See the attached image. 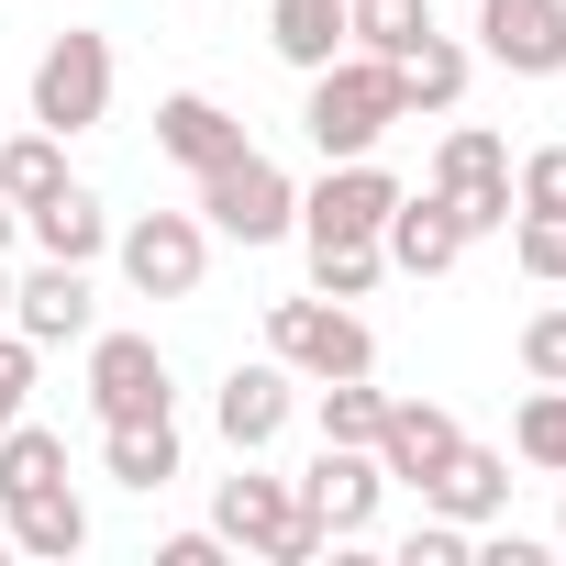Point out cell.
Returning <instances> with one entry per match:
<instances>
[{
	"label": "cell",
	"mask_w": 566,
	"mask_h": 566,
	"mask_svg": "<svg viewBox=\"0 0 566 566\" xmlns=\"http://www.w3.org/2000/svg\"><path fill=\"white\" fill-rule=\"evenodd\" d=\"M400 123V67L389 56H334V67H312V101H301V134L323 145V167L334 156H378V134Z\"/></svg>",
	"instance_id": "obj_1"
},
{
	"label": "cell",
	"mask_w": 566,
	"mask_h": 566,
	"mask_svg": "<svg viewBox=\"0 0 566 566\" xmlns=\"http://www.w3.org/2000/svg\"><path fill=\"white\" fill-rule=\"evenodd\" d=\"M211 533L222 544H244V555H266V566H312L334 533L301 511V489L290 478H266V467H244V478H222V500H211Z\"/></svg>",
	"instance_id": "obj_2"
},
{
	"label": "cell",
	"mask_w": 566,
	"mask_h": 566,
	"mask_svg": "<svg viewBox=\"0 0 566 566\" xmlns=\"http://www.w3.org/2000/svg\"><path fill=\"white\" fill-rule=\"evenodd\" d=\"M266 356L290 367V378H312V389H323V378H378V334H367L345 301H323V290L266 312Z\"/></svg>",
	"instance_id": "obj_3"
},
{
	"label": "cell",
	"mask_w": 566,
	"mask_h": 566,
	"mask_svg": "<svg viewBox=\"0 0 566 566\" xmlns=\"http://www.w3.org/2000/svg\"><path fill=\"white\" fill-rule=\"evenodd\" d=\"M200 222L222 233V244H277L301 222V189H290V167L277 156H222V167H200Z\"/></svg>",
	"instance_id": "obj_4"
},
{
	"label": "cell",
	"mask_w": 566,
	"mask_h": 566,
	"mask_svg": "<svg viewBox=\"0 0 566 566\" xmlns=\"http://www.w3.org/2000/svg\"><path fill=\"white\" fill-rule=\"evenodd\" d=\"M112 255H123V277H134L145 301H200V277H211V222H200V211H145V222L112 233Z\"/></svg>",
	"instance_id": "obj_5"
},
{
	"label": "cell",
	"mask_w": 566,
	"mask_h": 566,
	"mask_svg": "<svg viewBox=\"0 0 566 566\" xmlns=\"http://www.w3.org/2000/svg\"><path fill=\"white\" fill-rule=\"evenodd\" d=\"M34 123L45 134H90V123H112V34H56L45 56H34Z\"/></svg>",
	"instance_id": "obj_6"
},
{
	"label": "cell",
	"mask_w": 566,
	"mask_h": 566,
	"mask_svg": "<svg viewBox=\"0 0 566 566\" xmlns=\"http://www.w3.org/2000/svg\"><path fill=\"white\" fill-rule=\"evenodd\" d=\"M433 189L455 200V222L467 233H511V156H500V134H478V123H455L444 134V156H433Z\"/></svg>",
	"instance_id": "obj_7"
},
{
	"label": "cell",
	"mask_w": 566,
	"mask_h": 566,
	"mask_svg": "<svg viewBox=\"0 0 566 566\" xmlns=\"http://www.w3.org/2000/svg\"><path fill=\"white\" fill-rule=\"evenodd\" d=\"M290 489H301V511H312L334 544H356V533L378 522V489H389V467H378L367 444H323V455H312Z\"/></svg>",
	"instance_id": "obj_8"
},
{
	"label": "cell",
	"mask_w": 566,
	"mask_h": 566,
	"mask_svg": "<svg viewBox=\"0 0 566 566\" xmlns=\"http://www.w3.org/2000/svg\"><path fill=\"white\" fill-rule=\"evenodd\" d=\"M90 411H101V422L167 411V356H156V334H90Z\"/></svg>",
	"instance_id": "obj_9"
},
{
	"label": "cell",
	"mask_w": 566,
	"mask_h": 566,
	"mask_svg": "<svg viewBox=\"0 0 566 566\" xmlns=\"http://www.w3.org/2000/svg\"><path fill=\"white\" fill-rule=\"evenodd\" d=\"M389 211H400V178H389L378 156H334V178L301 200V233H312V244H334V233H378Z\"/></svg>",
	"instance_id": "obj_10"
},
{
	"label": "cell",
	"mask_w": 566,
	"mask_h": 566,
	"mask_svg": "<svg viewBox=\"0 0 566 566\" xmlns=\"http://www.w3.org/2000/svg\"><path fill=\"white\" fill-rule=\"evenodd\" d=\"M478 45L511 78H555L566 67V0H478Z\"/></svg>",
	"instance_id": "obj_11"
},
{
	"label": "cell",
	"mask_w": 566,
	"mask_h": 566,
	"mask_svg": "<svg viewBox=\"0 0 566 566\" xmlns=\"http://www.w3.org/2000/svg\"><path fill=\"white\" fill-rule=\"evenodd\" d=\"M290 400H301V378L266 356V367H233V378H222L211 422H222V444H233V455H266L277 433H290Z\"/></svg>",
	"instance_id": "obj_12"
},
{
	"label": "cell",
	"mask_w": 566,
	"mask_h": 566,
	"mask_svg": "<svg viewBox=\"0 0 566 566\" xmlns=\"http://www.w3.org/2000/svg\"><path fill=\"white\" fill-rule=\"evenodd\" d=\"M12 334H34V345H90V266L45 255L34 277H12Z\"/></svg>",
	"instance_id": "obj_13"
},
{
	"label": "cell",
	"mask_w": 566,
	"mask_h": 566,
	"mask_svg": "<svg viewBox=\"0 0 566 566\" xmlns=\"http://www.w3.org/2000/svg\"><path fill=\"white\" fill-rule=\"evenodd\" d=\"M378 244H389V266H411V277H444V266H455L478 233L455 222V200H444V189H422V200L400 189V211L378 222Z\"/></svg>",
	"instance_id": "obj_14"
},
{
	"label": "cell",
	"mask_w": 566,
	"mask_h": 566,
	"mask_svg": "<svg viewBox=\"0 0 566 566\" xmlns=\"http://www.w3.org/2000/svg\"><path fill=\"white\" fill-rule=\"evenodd\" d=\"M156 156H178V167L200 178V167L244 156V123H233L211 90H167V101H156Z\"/></svg>",
	"instance_id": "obj_15"
},
{
	"label": "cell",
	"mask_w": 566,
	"mask_h": 566,
	"mask_svg": "<svg viewBox=\"0 0 566 566\" xmlns=\"http://www.w3.org/2000/svg\"><path fill=\"white\" fill-rule=\"evenodd\" d=\"M422 511H444V522H500L511 511V455H489V444H455L433 478H422Z\"/></svg>",
	"instance_id": "obj_16"
},
{
	"label": "cell",
	"mask_w": 566,
	"mask_h": 566,
	"mask_svg": "<svg viewBox=\"0 0 566 566\" xmlns=\"http://www.w3.org/2000/svg\"><path fill=\"white\" fill-rule=\"evenodd\" d=\"M455 444H467V433H455V411H444V400H389V422H378V467H389L400 489H422Z\"/></svg>",
	"instance_id": "obj_17"
},
{
	"label": "cell",
	"mask_w": 566,
	"mask_h": 566,
	"mask_svg": "<svg viewBox=\"0 0 566 566\" xmlns=\"http://www.w3.org/2000/svg\"><path fill=\"white\" fill-rule=\"evenodd\" d=\"M101 467H112L123 489L156 500V489L178 478V422H167V411H145V422H101Z\"/></svg>",
	"instance_id": "obj_18"
},
{
	"label": "cell",
	"mask_w": 566,
	"mask_h": 566,
	"mask_svg": "<svg viewBox=\"0 0 566 566\" xmlns=\"http://www.w3.org/2000/svg\"><path fill=\"white\" fill-rule=\"evenodd\" d=\"M12 555H45V566L90 555V511H78V489H67V478H56V489H34V500H12Z\"/></svg>",
	"instance_id": "obj_19"
},
{
	"label": "cell",
	"mask_w": 566,
	"mask_h": 566,
	"mask_svg": "<svg viewBox=\"0 0 566 566\" xmlns=\"http://www.w3.org/2000/svg\"><path fill=\"white\" fill-rule=\"evenodd\" d=\"M266 45L290 56L301 78L345 56V0H266Z\"/></svg>",
	"instance_id": "obj_20"
},
{
	"label": "cell",
	"mask_w": 566,
	"mask_h": 566,
	"mask_svg": "<svg viewBox=\"0 0 566 566\" xmlns=\"http://www.w3.org/2000/svg\"><path fill=\"white\" fill-rule=\"evenodd\" d=\"M23 222H34V244H45V255H67V266H90V255L112 244V211H101V200H90L78 178H67V189H45V200H34Z\"/></svg>",
	"instance_id": "obj_21"
},
{
	"label": "cell",
	"mask_w": 566,
	"mask_h": 566,
	"mask_svg": "<svg viewBox=\"0 0 566 566\" xmlns=\"http://www.w3.org/2000/svg\"><path fill=\"white\" fill-rule=\"evenodd\" d=\"M467 101V45L455 34H422L411 56H400V123L411 112H455Z\"/></svg>",
	"instance_id": "obj_22"
},
{
	"label": "cell",
	"mask_w": 566,
	"mask_h": 566,
	"mask_svg": "<svg viewBox=\"0 0 566 566\" xmlns=\"http://www.w3.org/2000/svg\"><path fill=\"white\" fill-rule=\"evenodd\" d=\"M422 34H433V0H345V45L356 56H389L400 67Z\"/></svg>",
	"instance_id": "obj_23"
},
{
	"label": "cell",
	"mask_w": 566,
	"mask_h": 566,
	"mask_svg": "<svg viewBox=\"0 0 566 566\" xmlns=\"http://www.w3.org/2000/svg\"><path fill=\"white\" fill-rule=\"evenodd\" d=\"M56 478H67V433H45V422H12V433H0V511L34 500V489H56Z\"/></svg>",
	"instance_id": "obj_24"
},
{
	"label": "cell",
	"mask_w": 566,
	"mask_h": 566,
	"mask_svg": "<svg viewBox=\"0 0 566 566\" xmlns=\"http://www.w3.org/2000/svg\"><path fill=\"white\" fill-rule=\"evenodd\" d=\"M45 189H67V134H12V145H0V200H12V211H34Z\"/></svg>",
	"instance_id": "obj_25"
},
{
	"label": "cell",
	"mask_w": 566,
	"mask_h": 566,
	"mask_svg": "<svg viewBox=\"0 0 566 566\" xmlns=\"http://www.w3.org/2000/svg\"><path fill=\"white\" fill-rule=\"evenodd\" d=\"M378 277H389V244H378V233H334V244H312V290H323V301H367Z\"/></svg>",
	"instance_id": "obj_26"
},
{
	"label": "cell",
	"mask_w": 566,
	"mask_h": 566,
	"mask_svg": "<svg viewBox=\"0 0 566 566\" xmlns=\"http://www.w3.org/2000/svg\"><path fill=\"white\" fill-rule=\"evenodd\" d=\"M378 422H389V389L323 378V444H367V455H378Z\"/></svg>",
	"instance_id": "obj_27"
},
{
	"label": "cell",
	"mask_w": 566,
	"mask_h": 566,
	"mask_svg": "<svg viewBox=\"0 0 566 566\" xmlns=\"http://www.w3.org/2000/svg\"><path fill=\"white\" fill-rule=\"evenodd\" d=\"M511 444H522V467L566 478V389H533V400H522V422H511Z\"/></svg>",
	"instance_id": "obj_28"
},
{
	"label": "cell",
	"mask_w": 566,
	"mask_h": 566,
	"mask_svg": "<svg viewBox=\"0 0 566 566\" xmlns=\"http://www.w3.org/2000/svg\"><path fill=\"white\" fill-rule=\"evenodd\" d=\"M511 222H522V277L566 290V211H511Z\"/></svg>",
	"instance_id": "obj_29"
},
{
	"label": "cell",
	"mask_w": 566,
	"mask_h": 566,
	"mask_svg": "<svg viewBox=\"0 0 566 566\" xmlns=\"http://www.w3.org/2000/svg\"><path fill=\"white\" fill-rule=\"evenodd\" d=\"M467 555H478V533H467V522H444V511L400 533V566H467Z\"/></svg>",
	"instance_id": "obj_30"
},
{
	"label": "cell",
	"mask_w": 566,
	"mask_h": 566,
	"mask_svg": "<svg viewBox=\"0 0 566 566\" xmlns=\"http://www.w3.org/2000/svg\"><path fill=\"white\" fill-rule=\"evenodd\" d=\"M511 200H522V211H566V145H533L522 178H511Z\"/></svg>",
	"instance_id": "obj_31"
},
{
	"label": "cell",
	"mask_w": 566,
	"mask_h": 566,
	"mask_svg": "<svg viewBox=\"0 0 566 566\" xmlns=\"http://www.w3.org/2000/svg\"><path fill=\"white\" fill-rule=\"evenodd\" d=\"M522 367H533V389H566V312L522 323Z\"/></svg>",
	"instance_id": "obj_32"
},
{
	"label": "cell",
	"mask_w": 566,
	"mask_h": 566,
	"mask_svg": "<svg viewBox=\"0 0 566 566\" xmlns=\"http://www.w3.org/2000/svg\"><path fill=\"white\" fill-rule=\"evenodd\" d=\"M23 400H34V334H12V323H0V433L23 422Z\"/></svg>",
	"instance_id": "obj_33"
},
{
	"label": "cell",
	"mask_w": 566,
	"mask_h": 566,
	"mask_svg": "<svg viewBox=\"0 0 566 566\" xmlns=\"http://www.w3.org/2000/svg\"><path fill=\"white\" fill-rule=\"evenodd\" d=\"M156 566H222V533H167Z\"/></svg>",
	"instance_id": "obj_34"
},
{
	"label": "cell",
	"mask_w": 566,
	"mask_h": 566,
	"mask_svg": "<svg viewBox=\"0 0 566 566\" xmlns=\"http://www.w3.org/2000/svg\"><path fill=\"white\" fill-rule=\"evenodd\" d=\"M12 222H23V211H12V200H0V255H12Z\"/></svg>",
	"instance_id": "obj_35"
},
{
	"label": "cell",
	"mask_w": 566,
	"mask_h": 566,
	"mask_svg": "<svg viewBox=\"0 0 566 566\" xmlns=\"http://www.w3.org/2000/svg\"><path fill=\"white\" fill-rule=\"evenodd\" d=\"M0 323H12V277H0Z\"/></svg>",
	"instance_id": "obj_36"
},
{
	"label": "cell",
	"mask_w": 566,
	"mask_h": 566,
	"mask_svg": "<svg viewBox=\"0 0 566 566\" xmlns=\"http://www.w3.org/2000/svg\"><path fill=\"white\" fill-rule=\"evenodd\" d=\"M555 533H566V511H555Z\"/></svg>",
	"instance_id": "obj_37"
}]
</instances>
